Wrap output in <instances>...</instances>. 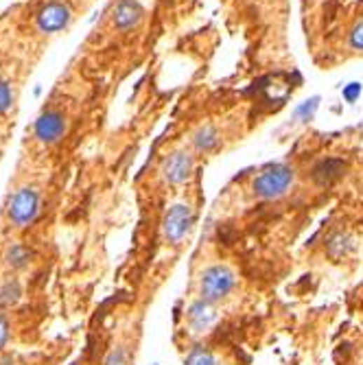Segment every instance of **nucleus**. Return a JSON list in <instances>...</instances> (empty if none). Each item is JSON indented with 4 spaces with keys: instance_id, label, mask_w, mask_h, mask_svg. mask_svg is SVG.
I'll return each mask as SVG.
<instances>
[{
    "instance_id": "nucleus-1",
    "label": "nucleus",
    "mask_w": 363,
    "mask_h": 365,
    "mask_svg": "<svg viewBox=\"0 0 363 365\" xmlns=\"http://www.w3.org/2000/svg\"><path fill=\"white\" fill-rule=\"evenodd\" d=\"M294 184V169L287 164H274L254 179V193L261 199H278Z\"/></svg>"
},
{
    "instance_id": "nucleus-2",
    "label": "nucleus",
    "mask_w": 363,
    "mask_h": 365,
    "mask_svg": "<svg viewBox=\"0 0 363 365\" xmlns=\"http://www.w3.org/2000/svg\"><path fill=\"white\" fill-rule=\"evenodd\" d=\"M237 284V276L234 271L226 265H212L204 269L202 280H199V291H202V298L208 302H219L224 300L230 291Z\"/></svg>"
},
{
    "instance_id": "nucleus-3",
    "label": "nucleus",
    "mask_w": 363,
    "mask_h": 365,
    "mask_svg": "<svg viewBox=\"0 0 363 365\" xmlns=\"http://www.w3.org/2000/svg\"><path fill=\"white\" fill-rule=\"evenodd\" d=\"M40 210V197L33 188H20L15 191L9 199L7 206V216L9 223H13L15 228H27L29 223H33V219L38 216Z\"/></svg>"
},
{
    "instance_id": "nucleus-4",
    "label": "nucleus",
    "mask_w": 363,
    "mask_h": 365,
    "mask_svg": "<svg viewBox=\"0 0 363 365\" xmlns=\"http://www.w3.org/2000/svg\"><path fill=\"white\" fill-rule=\"evenodd\" d=\"M193 208L186 204H175L169 208V212L165 214V221H162V230H165V236L169 243H179L184 236L191 232L193 226Z\"/></svg>"
},
{
    "instance_id": "nucleus-5",
    "label": "nucleus",
    "mask_w": 363,
    "mask_h": 365,
    "mask_svg": "<svg viewBox=\"0 0 363 365\" xmlns=\"http://www.w3.org/2000/svg\"><path fill=\"white\" fill-rule=\"evenodd\" d=\"M193 173V156L186 151H175L169 156L162 164V177H165L169 184H184Z\"/></svg>"
},
{
    "instance_id": "nucleus-6",
    "label": "nucleus",
    "mask_w": 363,
    "mask_h": 365,
    "mask_svg": "<svg viewBox=\"0 0 363 365\" xmlns=\"http://www.w3.org/2000/svg\"><path fill=\"white\" fill-rule=\"evenodd\" d=\"M346 169H348V164L343 162L341 158H324L311 169V179L315 181L317 186L329 188L343 173H346Z\"/></svg>"
},
{
    "instance_id": "nucleus-7",
    "label": "nucleus",
    "mask_w": 363,
    "mask_h": 365,
    "mask_svg": "<svg viewBox=\"0 0 363 365\" xmlns=\"http://www.w3.org/2000/svg\"><path fill=\"white\" fill-rule=\"evenodd\" d=\"M64 132H66V120L60 112H55V109H48V112H44L38 118V123H35V136L46 144L60 140L64 136Z\"/></svg>"
},
{
    "instance_id": "nucleus-8",
    "label": "nucleus",
    "mask_w": 363,
    "mask_h": 365,
    "mask_svg": "<svg viewBox=\"0 0 363 365\" xmlns=\"http://www.w3.org/2000/svg\"><path fill=\"white\" fill-rule=\"evenodd\" d=\"M217 319V313H214V308H212V302L208 300H197L191 304L189 308V324L195 333H206L208 328L214 324Z\"/></svg>"
},
{
    "instance_id": "nucleus-9",
    "label": "nucleus",
    "mask_w": 363,
    "mask_h": 365,
    "mask_svg": "<svg viewBox=\"0 0 363 365\" xmlns=\"http://www.w3.org/2000/svg\"><path fill=\"white\" fill-rule=\"evenodd\" d=\"M68 20H70V11L64 3H50L38 15L42 31H60L68 25Z\"/></svg>"
},
{
    "instance_id": "nucleus-10",
    "label": "nucleus",
    "mask_w": 363,
    "mask_h": 365,
    "mask_svg": "<svg viewBox=\"0 0 363 365\" xmlns=\"http://www.w3.org/2000/svg\"><path fill=\"white\" fill-rule=\"evenodd\" d=\"M142 20V7L136 0H121L114 11V25L118 29H130L136 27Z\"/></svg>"
},
{
    "instance_id": "nucleus-11",
    "label": "nucleus",
    "mask_w": 363,
    "mask_h": 365,
    "mask_svg": "<svg viewBox=\"0 0 363 365\" xmlns=\"http://www.w3.org/2000/svg\"><path fill=\"white\" fill-rule=\"evenodd\" d=\"M193 144H195L197 151L208 153V151H212L217 147V144H219V134H217L214 127L206 125V127H202V130L193 136Z\"/></svg>"
},
{
    "instance_id": "nucleus-12",
    "label": "nucleus",
    "mask_w": 363,
    "mask_h": 365,
    "mask_svg": "<svg viewBox=\"0 0 363 365\" xmlns=\"http://www.w3.org/2000/svg\"><path fill=\"white\" fill-rule=\"evenodd\" d=\"M184 365H214V357L206 348H202V345H195L189 352Z\"/></svg>"
},
{
    "instance_id": "nucleus-13",
    "label": "nucleus",
    "mask_w": 363,
    "mask_h": 365,
    "mask_svg": "<svg viewBox=\"0 0 363 365\" xmlns=\"http://www.w3.org/2000/svg\"><path fill=\"white\" fill-rule=\"evenodd\" d=\"M18 298H20V284H18L15 280L7 282L5 287H0V304H3V306L15 304Z\"/></svg>"
},
{
    "instance_id": "nucleus-14",
    "label": "nucleus",
    "mask_w": 363,
    "mask_h": 365,
    "mask_svg": "<svg viewBox=\"0 0 363 365\" xmlns=\"http://www.w3.org/2000/svg\"><path fill=\"white\" fill-rule=\"evenodd\" d=\"M27 261H29V252L22 247V245H11L9 247V252H7V263L11 265V267H25L27 265Z\"/></svg>"
},
{
    "instance_id": "nucleus-15",
    "label": "nucleus",
    "mask_w": 363,
    "mask_h": 365,
    "mask_svg": "<svg viewBox=\"0 0 363 365\" xmlns=\"http://www.w3.org/2000/svg\"><path fill=\"white\" fill-rule=\"evenodd\" d=\"M350 46L357 50H363V22H359L350 33Z\"/></svg>"
},
{
    "instance_id": "nucleus-16",
    "label": "nucleus",
    "mask_w": 363,
    "mask_h": 365,
    "mask_svg": "<svg viewBox=\"0 0 363 365\" xmlns=\"http://www.w3.org/2000/svg\"><path fill=\"white\" fill-rule=\"evenodd\" d=\"M361 95V83H348L346 88H343V99H346L348 103H355Z\"/></svg>"
},
{
    "instance_id": "nucleus-17",
    "label": "nucleus",
    "mask_w": 363,
    "mask_h": 365,
    "mask_svg": "<svg viewBox=\"0 0 363 365\" xmlns=\"http://www.w3.org/2000/svg\"><path fill=\"white\" fill-rule=\"evenodd\" d=\"M105 365H127L125 363V352L121 348L114 350V352H110V357H107V361H105Z\"/></svg>"
},
{
    "instance_id": "nucleus-18",
    "label": "nucleus",
    "mask_w": 363,
    "mask_h": 365,
    "mask_svg": "<svg viewBox=\"0 0 363 365\" xmlns=\"http://www.w3.org/2000/svg\"><path fill=\"white\" fill-rule=\"evenodd\" d=\"M315 107H317V99L308 101L306 105H302V107L298 109V116H302V118H306V120H308V116H311V114L315 112Z\"/></svg>"
},
{
    "instance_id": "nucleus-19",
    "label": "nucleus",
    "mask_w": 363,
    "mask_h": 365,
    "mask_svg": "<svg viewBox=\"0 0 363 365\" xmlns=\"http://www.w3.org/2000/svg\"><path fill=\"white\" fill-rule=\"evenodd\" d=\"M7 339H9V326H7V319L0 315V348H5Z\"/></svg>"
},
{
    "instance_id": "nucleus-20",
    "label": "nucleus",
    "mask_w": 363,
    "mask_h": 365,
    "mask_svg": "<svg viewBox=\"0 0 363 365\" xmlns=\"http://www.w3.org/2000/svg\"><path fill=\"white\" fill-rule=\"evenodd\" d=\"M0 365H13L11 361H3V363H0Z\"/></svg>"
}]
</instances>
